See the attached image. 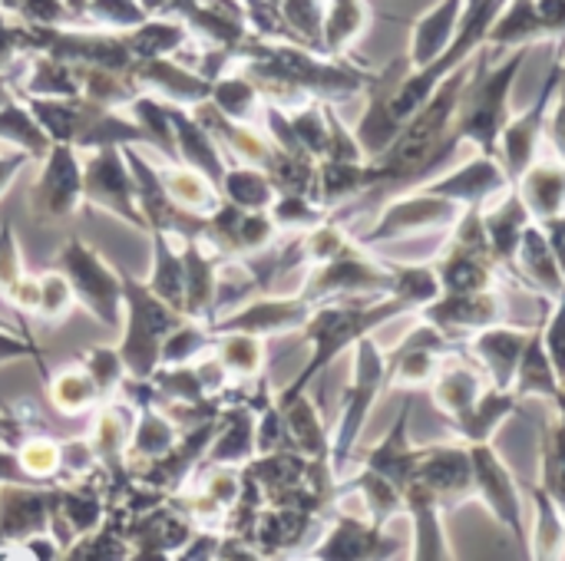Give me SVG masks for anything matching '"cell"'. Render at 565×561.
<instances>
[{
  "instance_id": "31",
  "label": "cell",
  "mask_w": 565,
  "mask_h": 561,
  "mask_svg": "<svg viewBox=\"0 0 565 561\" xmlns=\"http://www.w3.org/2000/svg\"><path fill=\"white\" fill-rule=\"evenodd\" d=\"M288 119H291V129H295L298 145H301L308 155H324V152H328V126H324L321 109L308 106V109H301V112H295V116H288Z\"/></svg>"
},
{
  "instance_id": "19",
  "label": "cell",
  "mask_w": 565,
  "mask_h": 561,
  "mask_svg": "<svg viewBox=\"0 0 565 561\" xmlns=\"http://www.w3.org/2000/svg\"><path fill=\"white\" fill-rule=\"evenodd\" d=\"M258 96L262 93H258V86H255V79L248 73H222V76L212 79L209 103L222 116H228L235 122H255V112L262 109L258 106L262 103Z\"/></svg>"
},
{
  "instance_id": "16",
  "label": "cell",
  "mask_w": 565,
  "mask_h": 561,
  "mask_svg": "<svg viewBox=\"0 0 565 561\" xmlns=\"http://www.w3.org/2000/svg\"><path fill=\"white\" fill-rule=\"evenodd\" d=\"M0 145H10V149H20L26 152L33 162H40L53 139L46 136V129L36 122V116L30 112V106L17 96H10L3 106H0Z\"/></svg>"
},
{
  "instance_id": "35",
  "label": "cell",
  "mask_w": 565,
  "mask_h": 561,
  "mask_svg": "<svg viewBox=\"0 0 565 561\" xmlns=\"http://www.w3.org/2000/svg\"><path fill=\"white\" fill-rule=\"evenodd\" d=\"M454 10H457V0H450L440 13H434L424 26H420V33H417V60L424 63V60H430L440 46H444V40H447V33H450V17H454Z\"/></svg>"
},
{
  "instance_id": "10",
  "label": "cell",
  "mask_w": 565,
  "mask_h": 561,
  "mask_svg": "<svg viewBox=\"0 0 565 561\" xmlns=\"http://www.w3.org/2000/svg\"><path fill=\"white\" fill-rule=\"evenodd\" d=\"M169 119H172V136H175V159L218 185L228 162H225L222 145L215 142V136L195 119V112L189 106L169 103Z\"/></svg>"
},
{
  "instance_id": "7",
  "label": "cell",
  "mask_w": 565,
  "mask_h": 561,
  "mask_svg": "<svg viewBox=\"0 0 565 561\" xmlns=\"http://www.w3.org/2000/svg\"><path fill=\"white\" fill-rule=\"evenodd\" d=\"M129 79L136 83L139 93H152L172 106H195V103L209 99V93H212V83L205 76H199L195 69H185L172 56L136 60L129 66Z\"/></svg>"
},
{
  "instance_id": "38",
  "label": "cell",
  "mask_w": 565,
  "mask_h": 561,
  "mask_svg": "<svg viewBox=\"0 0 565 561\" xmlns=\"http://www.w3.org/2000/svg\"><path fill=\"white\" fill-rule=\"evenodd\" d=\"M285 20L308 40L321 33V7L318 0H285Z\"/></svg>"
},
{
  "instance_id": "28",
  "label": "cell",
  "mask_w": 565,
  "mask_h": 561,
  "mask_svg": "<svg viewBox=\"0 0 565 561\" xmlns=\"http://www.w3.org/2000/svg\"><path fill=\"white\" fill-rule=\"evenodd\" d=\"M83 370L93 377L99 400H109L126 380V364L119 357V347H89L83 354Z\"/></svg>"
},
{
  "instance_id": "1",
  "label": "cell",
  "mask_w": 565,
  "mask_h": 561,
  "mask_svg": "<svg viewBox=\"0 0 565 561\" xmlns=\"http://www.w3.org/2000/svg\"><path fill=\"white\" fill-rule=\"evenodd\" d=\"M119 281H122V341H119V357H122L129 377L149 380L156 374V367H159L162 341L185 321V314L169 308L162 298H156L146 281H136L126 271H119Z\"/></svg>"
},
{
  "instance_id": "5",
  "label": "cell",
  "mask_w": 565,
  "mask_h": 561,
  "mask_svg": "<svg viewBox=\"0 0 565 561\" xmlns=\"http://www.w3.org/2000/svg\"><path fill=\"white\" fill-rule=\"evenodd\" d=\"M278 225L271 222L268 208H242L235 202H225L205 218L202 225V241L222 255V258H245L275 241Z\"/></svg>"
},
{
  "instance_id": "29",
  "label": "cell",
  "mask_w": 565,
  "mask_h": 561,
  "mask_svg": "<svg viewBox=\"0 0 565 561\" xmlns=\"http://www.w3.org/2000/svg\"><path fill=\"white\" fill-rule=\"evenodd\" d=\"M76 304L73 288L66 281V274L60 268H50L40 274V304H36V317L43 321H63L70 314V308Z\"/></svg>"
},
{
  "instance_id": "36",
  "label": "cell",
  "mask_w": 565,
  "mask_h": 561,
  "mask_svg": "<svg viewBox=\"0 0 565 561\" xmlns=\"http://www.w3.org/2000/svg\"><path fill=\"white\" fill-rule=\"evenodd\" d=\"M358 23H361V10H358V3H354V0H338V3H334V10H331V17H328V23H324L328 46H331V50H338L341 43H348V40H351V33L358 30Z\"/></svg>"
},
{
  "instance_id": "18",
  "label": "cell",
  "mask_w": 565,
  "mask_h": 561,
  "mask_svg": "<svg viewBox=\"0 0 565 561\" xmlns=\"http://www.w3.org/2000/svg\"><path fill=\"white\" fill-rule=\"evenodd\" d=\"M218 192L225 202H235L242 208H271L275 202V185L268 179V172L262 165H248V162H228Z\"/></svg>"
},
{
  "instance_id": "11",
  "label": "cell",
  "mask_w": 565,
  "mask_h": 561,
  "mask_svg": "<svg viewBox=\"0 0 565 561\" xmlns=\"http://www.w3.org/2000/svg\"><path fill=\"white\" fill-rule=\"evenodd\" d=\"M255 460V407L252 403H232L222 410L215 436L205 453V466H248Z\"/></svg>"
},
{
  "instance_id": "2",
  "label": "cell",
  "mask_w": 565,
  "mask_h": 561,
  "mask_svg": "<svg viewBox=\"0 0 565 561\" xmlns=\"http://www.w3.org/2000/svg\"><path fill=\"white\" fill-rule=\"evenodd\" d=\"M56 268L66 274L76 304L89 311L106 331L122 327V281L113 265H106L79 235H70L56 255Z\"/></svg>"
},
{
  "instance_id": "4",
  "label": "cell",
  "mask_w": 565,
  "mask_h": 561,
  "mask_svg": "<svg viewBox=\"0 0 565 561\" xmlns=\"http://www.w3.org/2000/svg\"><path fill=\"white\" fill-rule=\"evenodd\" d=\"M83 202V159L79 149L66 142H53L40 159V172L30 185L26 208L36 225H53L76 215Z\"/></svg>"
},
{
  "instance_id": "14",
  "label": "cell",
  "mask_w": 565,
  "mask_h": 561,
  "mask_svg": "<svg viewBox=\"0 0 565 561\" xmlns=\"http://www.w3.org/2000/svg\"><path fill=\"white\" fill-rule=\"evenodd\" d=\"M159 175H162V185L172 198L175 208L189 212V215H199V218H209L218 205H222V192L215 182H209L202 172L182 165V162H159Z\"/></svg>"
},
{
  "instance_id": "9",
  "label": "cell",
  "mask_w": 565,
  "mask_h": 561,
  "mask_svg": "<svg viewBox=\"0 0 565 561\" xmlns=\"http://www.w3.org/2000/svg\"><path fill=\"white\" fill-rule=\"evenodd\" d=\"M36 532H50V486H0V542L20 546Z\"/></svg>"
},
{
  "instance_id": "8",
  "label": "cell",
  "mask_w": 565,
  "mask_h": 561,
  "mask_svg": "<svg viewBox=\"0 0 565 561\" xmlns=\"http://www.w3.org/2000/svg\"><path fill=\"white\" fill-rule=\"evenodd\" d=\"M179 248H182V268H185V308H182V314L192 321L212 324L215 294H218V265L225 258L215 255L199 235L179 238Z\"/></svg>"
},
{
  "instance_id": "12",
  "label": "cell",
  "mask_w": 565,
  "mask_h": 561,
  "mask_svg": "<svg viewBox=\"0 0 565 561\" xmlns=\"http://www.w3.org/2000/svg\"><path fill=\"white\" fill-rule=\"evenodd\" d=\"M132 423H136V407H129V403H106L96 413L93 430L86 436L93 453H96V463L106 473H113V476L126 466V450H129Z\"/></svg>"
},
{
  "instance_id": "25",
  "label": "cell",
  "mask_w": 565,
  "mask_h": 561,
  "mask_svg": "<svg viewBox=\"0 0 565 561\" xmlns=\"http://www.w3.org/2000/svg\"><path fill=\"white\" fill-rule=\"evenodd\" d=\"M215 344V334L205 321H192L185 317L166 341L159 350V367H175V364H195L202 354H209Z\"/></svg>"
},
{
  "instance_id": "22",
  "label": "cell",
  "mask_w": 565,
  "mask_h": 561,
  "mask_svg": "<svg viewBox=\"0 0 565 561\" xmlns=\"http://www.w3.org/2000/svg\"><path fill=\"white\" fill-rule=\"evenodd\" d=\"M126 112H129V116L136 119V126L146 132V145H149V149H159L166 159L179 162V159H175V136H172L169 103H162V99L152 96V93H139V96L126 106Z\"/></svg>"
},
{
  "instance_id": "20",
  "label": "cell",
  "mask_w": 565,
  "mask_h": 561,
  "mask_svg": "<svg viewBox=\"0 0 565 561\" xmlns=\"http://www.w3.org/2000/svg\"><path fill=\"white\" fill-rule=\"evenodd\" d=\"M46 393H50V403L60 417H79L99 403V390H96L93 377L83 370V364L46 377Z\"/></svg>"
},
{
  "instance_id": "3",
  "label": "cell",
  "mask_w": 565,
  "mask_h": 561,
  "mask_svg": "<svg viewBox=\"0 0 565 561\" xmlns=\"http://www.w3.org/2000/svg\"><path fill=\"white\" fill-rule=\"evenodd\" d=\"M83 202L116 215L119 222L149 231L136 202V182L126 162V145H103L83 155Z\"/></svg>"
},
{
  "instance_id": "6",
  "label": "cell",
  "mask_w": 565,
  "mask_h": 561,
  "mask_svg": "<svg viewBox=\"0 0 565 561\" xmlns=\"http://www.w3.org/2000/svg\"><path fill=\"white\" fill-rule=\"evenodd\" d=\"M308 317H311V311H308L305 298H255V301H245V304L225 311L209 327H212V334L245 331L255 337H275V334L305 327Z\"/></svg>"
},
{
  "instance_id": "44",
  "label": "cell",
  "mask_w": 565,
  "mask_h": 561,
  "mask_svg": "<svg viewBox=\"0 0 565 561\" xmlns=\"http://www.w3.org/2000/svg\"><path fill=\"white\" fill-rule=\"evenodd\" d=\"M23 50V36H20V30H13V26H7V23H0V73H10V66H13V60H17V53Z\"/></svg>"
},
{
  "instance_id": "37",
  "label": "cell",
  "mask_w": 565,
  "mask_h": 561,
  "mask_svg": "<svg viewBox=\"0 0 565 561\" xmlns=\"http://www.w3.org/2000/svg\"><path fill=\"white\" fill-rule=\"evenodd\" d=\"M10 360H33V364H43V350L33 344L30 334L10 331V327L0 324V364H10Z\"/></svg>"
},
{
  "instance_id": "34",
  "label": "cell",
  "mask_w": 565,
  "mask_h": 561,
  "mask_svg": "<svg viewBox=\"0 0 565 561\" xmlns=\"http://www.w3.org/2000/svg\"><path fill=\"white\" fill-rule=\"evenodd\" d=\"M20 274H23V255H20L13 225L3 222V225H0V298L10 294V288L17 284Z\"/></svg>"
},
{
  "instance_id": "39",
  "label": "cell",
  "mask_w": 565,
  "mask_h": 561,
  "mask_svg": "<svg viewBox=\"0 0 565 561\" xmlns=\"http://www.w3.org/2000/svg\"><path fill=\"white\" fill-rule=\"evenodd\" d=\"M3 301H10V304H13V308H20V311L36 314V304H40V274H26V271H23Z\"/></svg>"
},
{
  "instance_id": "27",
  "label": "cell",
  "mask_w": 565,
  "mask_h": 561,
  "mask_svg": "<svg viewBox=\"0 0 565 561\" xmlns=\"http://www.w3.org/2000/svg\"><path fill=\"white\" fill-rule=\"evenodd\" d=\"M159 400H179V403H199L205 397H212L195 370V364H175V367H156V374L149 377ZM156 400V403H159Z\"/></svg>"
},
{
  "instance_id": "17",
  "label": "cell",
  "mask_w": 565,
  "mask_h": 561,
  "mask_svg": "<svg viewBox=\"0 0 565 561\" xmlns=\"http://www.w3.org/2000/svg\"><path fill=\"white\" fill-rule=\"evenodd\" d=\"M212 354L218 357V364L225 367L228 380H255L265 367V341L245 331H222L215 334Z\"/></svg>"
},
{
  "instance_id": "41",
  "label": "cell",
  "mask_w": 565,
  "mask_h": 561,
  "mask_svg": "<svg viewBox=\"0 0 565 561\" xmlns=\"http://www.w3.org/2000/svg\"><path fill=\"white\" fill-rule=\"evenodd\" d=\"M20 549H23V555H26V559H36V561L63 559V546L53 539V532H36V536L23 539V542H20Z\"/></svg>"
},
{
  "instance_id": "23",
  "label": "cell",
  "mask_w": 565,
  "mask_h": 561,
  "mask_svg": "<svg viewBox=\"0 0 565 561\" xmlns=\"http://www.w3.org/2000/svg\"><path fill=\"white\" fill-rule=\"evenodd\" d=\"M126 46L132 53V60H159V56H172L185 46V26L182 23H169V20H142L139 26L129 30Z\"/></svg>"
},
{
  "instance_id": "42",
  "label": "cell",
  "mask_w": 565,
  "mask_h": 561,
  "mask_svg": "<svg viewBox=\"0 0 565 561\" xmlns=\"http://www.w3.org/2000/svg\"><path fill=\"white\" fill-rule=\"evenodd\" d=\"M10 483H17V486H40V483H33V476L20 466L17 450H13V446H0V486H10Z\"/></svg>"
},
{
  "instance_id": "43",
  "label": "cell",
  "mask_w": 565,
  "mask_h": 561,
  "mask_svg": "<svg viewBox=\"0 0 565 561\" xmlns=\"http://www.w3.org/2000/svg\"><path fill=\"white\" fill-rule=\"evenodd\" d=\"M536 198L543 202V208L546 212H553V208H559V202H563L565 195V175H556V172H540L536 175Z\"/></svg>"
},
{
  "instance_id": "40",
  "label": "cell",
  "mask_w": 565,
  "mask_h": 561,
  "mask_svg": "<svg viewBox=\"0 0 565 561\" xmlns=\"http://www.w3.org/2000/svg\"><path fill=\"white\" fill-rule=\"evenodd\" d=\"M30 162H33V159H30L26 152H20V149H10V145L0 149V198L7 195V188L20 179V172H23Z\"/></svg>"
},
{
  "instance_id": "33",
  "label": "cell",
  "mask_w": 565,
  "mask_h": 561,
  "mask_svg": "<svg viewBox=\"0 0 565 561\" xmlns=\"http://www.w3.org/2000/svg\"><path fill=\"white\" fill-rule=\"evenodd\" d=\"M86 13L96 23L122 26V30H132V26H139L146 20V10L136 0H89L86 3Z\"/></svg>"
},
{
  "instance_id": "30",
  "label": "cell",
  "mask_w": 565,
  "mask_h": 561,
  "mask_svg": "<svg viewBox=\"0 0 565 561\" xmlns=\"http://www.w3.org/2000/svg\"><path fill=\"white\" fill-rule=\"evenodd\" d=\"M268 215L278 228H315L321 222V212L308 202V195H295V192L275 195Z\"/></svg>"
},
{
  "instance_id": "46",
  "label": "cell",
  "mask_w": 565,
  "mask_h": 561,
  "mask_svg": "<svg viewBox=\"0 0 565 561\" xmlns=\"http://www.w3.org/2000/svg\"><path fill=\"white\" fill-rule=\"evenodd\" d=\"M10 79H13L10 73H0V106H3V103L13 96V89H10Z\"/></svg>"
},
{
  "instance_id": "26",
  "label": "cell",
  "mask_w": 565,
  "mask_h": 561,
  "mask_svg": "<svg viewBox=\"0 0 565 561\" xmlns=\"http://www.w3.org/2000/svg\"><path fill=\"white\" fill-rule=\"evenodd\" d=\"M281 417H285V430H288V443H295L305 456H324V433H321V423L315 417V407L301 397L288 400V403H278Z\"/></svg>"
},
{
  "instance_id": "15",
  "label": "cell",
  "mask_w": 565,
  "mask_h": 561,
  "mask_svg": "<svg viewBox=\"0 0 565 561\" xmlns=\"http://www.w3.org/2000/svg\"><path fill=\"white\" fill-rule=\"evenodd\" d=\"M179 427L152 403V407H139L136 410V423H132V433H129V450H126V463L129 466H146V463H156L162 460L175 440H179Z\"/></svg>"
},
{
  "instance_id": "13",
  "label": "cell",
  "mask_w": 565,
  "mask_h": 561,
  "mask_svg": "<svg viewBox=\"0 0 565 561\" xmlns=\"http://www.w3.org/2000/svg\"><path fill=\"white\" fill-rule=\"evenodd\" d=\"M152 241V268H149V291L162 298L169 308L182 311L185 308V268H182V248L172 231H146Z\"/></svg>"
},
{
  "instance_id": "24",
  "label": "cell",
  "mask_w": 565,
  "mask_h": 561,
  "mask_svg": "<svg viewBox=\"0 0 565 561\" xmlns=\"http://www.w3.org/2000/svg\"><path fill=\"white\" fill-rule=\"evenodd\" d=\"M17 456H20V466L33 476V483L63 486V443L60 440L26 433V440L17 446Z\"/></svg>"
},
{
  "instance_id": "21",
  "label": "cell",
  "mask_w": 565,
  "mask_h": 561,
  "mask_svg": "<svg viewBox=\"0 0 565 561\" xmlns=\"http://www.w3.org/2000/svg\"><path fill=\"white\" fill-rule=\"evenodd\" d=\"M23 96H53V99L79 96V73L73 63L53 53H40L30 66V79L23 83Z\"/></svg>"
},
{
  "instance_id": "45",
  "label": "cell",
  "mask_w": 565,
  "mask_h": 561,
  "mask_svg": "<svg viewBox=\"0 0 565 561\" xmlns=\"http://www.w3.org/2000/svg\"><path fill=\"white\" fill-rule=\"evenodd\" d=\"M26 433H30L26 420H20V417L0 410V446H13V450H17V446L26 440Z\"/></svg>"
},
{
  "instance_id": "32",
  "label": "cell",
  "mask_w": 565,
  "mask_h": 561,
  "mask_svg": "<svg viewBox=\"0 0 565 561\" xmlns=\"http://www.w3.org/2000/svg\"><path fill=\"white\" fill-rule=\"evenodd\" d=\"M367 549H371V539L354 526V522H341L328 539H324V546L315 552V555H321V559H358V555H367Z\"/></svg>"
}]
</instances>
